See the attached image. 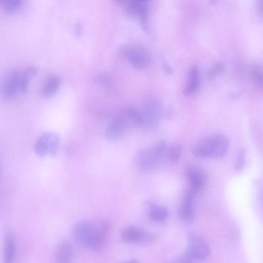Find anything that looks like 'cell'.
I'll use <instances>...</instances> for the list:
<instances>
[{"label":"cell","instance_id":"cell-17","mask_svg":"<svg viewBox=\"0 0 263 263\" xmlns=\"http://www.w3.org/2000/svg\"><path fill=\"white\" fill-rule=\"evenodd\" d=\"M200 75L198 68L193 66L189 71L187 82L184 93L186 96H189L194 93L198 88L199 84Z\"/></svg>","mask_w":263,"mask_h":263},{"label":"cell","instance_id":"cell-20","mask_svg":"<svg viewBox=\"0 0 263 263\" xmlns=\"http://www.w3.org/2000/svg\"><path fill=\"white\" fill-rule=\"evenodd\" d=\"M182 152L181 144L176 143L168 148L167 159L172 163H176L180 160Z\"/></svg>","mask_w":263,"mask_h":263},{"label":"cell","instance_id":"cell-11","mask_svg":"<svg viewBox=\"0 0 263 263\" xmlns=\"http://www.w3.org/2000/svg\"><path fill=\"white\" fill-rule=\"evenodd\" d=\"M127 14L132 17H138L143 27L147 29L148 4L146 1H129L126 7Z\"/></svg>","mask_w":263,"mask_h":263},{"label":"cell","instance_id":"cell-5","mask_svg":"<svg viewBox=\"0 0 263 263\" xmlns=\"http://www.w3.org/2000/svg\"><path fill=\"white\" fill-rule=\"evenodd\" d=\"M122 55L135 68L142 69L147 67L151 62V57L148 50L136 43H129L121 47Z\"/></svg>","mask_w":263,"mask_h":263},{"label":"cell","instance_id":"cell-3","mask_svg":"<svg viewBox=\"0 0 263 263\" xmlns=\"http://www.w3.org/2000/svg\"><path fill=\"white\" fill-rule=\"evenodd\" d=\"M229 147V140L224 135L212 134L200 139L192 152L199 158H220L224 156Z\"/></svg>","mask_w":263,"mask_h":263},{"label":"cell","instance_id":"cell-2","mask_svg":"<svg viewBox=\"0 0 263 263\" xmlns=\"http://www.w3.org/2000/svg\"><path fill=\"white\" fill-rule=\"evenodd\" d=\"M142 119L140 111L134 108L124 109L110 121L105 128L106 138L115 141L122 138L129 129L142 126Z\"/></svg>","mask_w":263,"mask_h":263},{"label":"cell","instance_id":"cell-24","mask_svg":"<svg viewBox=\"0 0 263 263\" xmlns=\"http://www.w3.org/2000/svg\"><path fill=\"white\" fill-rule=\"evenodd\" d=\"M253 70V74L254 76V78L258 82L261 83L262 75L261 72L259 68H258V67H255V68H254Z\"/></svg>","mask_w":263,"mask_h":263},{"label":"cell","instance_id":"cell-9","mask_svg":"<svg viewBox=\"0 0 263 263\" xmlns=\"http://www.w3.org/2000/svg\"><path fill=\"white\" fill-rule=\"evenodd\" d=\"M209 252V247L202 238L194 234L189 236L186 254L193 260L205 259L208 256Z\"/></svg>","mask_w":263,"mask_h":263},{"label":"cell","instance_id":"cell-8","mask_svg":"<svg viewBox=\"0 0 263 263\" xmlns=\"http://www.w3.org/2000/svg\"><path fill=\"white\" fill-rule=\"evenodd\" d=\"M142 119L141 127L148 130L158 128L162 116V111L158 104L149 102L145 104L142 111H140Z\"/></svg>","mask_w":263,"mask_h":263},{"label":"cell","instance_id":"cell-7","mask_svg":"<svg viewBox=\"0 0 263 263\" xmlns=\"http://www.w3.org/2000/svg\"><path fill=\"white\" fill-rule=\"evenodd\" d=\"M120 236L121 240L127 243H146L155 239V236L151 232L134 226L124 227Z\"/></svg>","mask_w":263,"mask_h":263},{"label":"cell","instance_id":"cell-19","mask_svg":"<svg viewBox=\"0 0 263 263\" xmlns=\"http://www.w3.org/2000/svg\"><path fill=\"white\" fill-rule=\"evenodd\" d=\"M36 71L35 67L30 66L26 68L22 73H21L20 77V90L21 91L25 93L28 90L30 82L35 75Z\"/></svg>","mask_w":263,"mask_h":263},{"label":"cell","instance_id":"cell-25","mask_svg":"<svg viewBox=\"0 0 263 263\" xmlns=\"http://www.w3.org/2000/svg\"><path fill=\"white\" fill-rule=\"evenodd\" d=\"M123 263H139V262L138 261H137V260H132L126 261V262H123Z\"/></svg>","mask_w":263,"mask_h":263},{"label":"cell","instance_id":"cell-23","mask_svg":"<svg viewBox=\"0 0 263 263\" xmlns=\"http://www.w3.org/2000/svg\"><path fill=\"white\" fill-rule=\"evenodd\" d=\"M193 261L191 258L185 254L178 257L172 263H193Z\"/></svg>","mask_w":263,"mask_h":263},{"label":"cell","instance_id":"cell-12","mask_svg":"<svg viewBox=\"0 0 263 263\" xmlns=\"http://www.w3.org/2000/svg\"><path fill=\"white\" fill-rule=\"evenodd\" d=\"M185 172L190 184V189L197 193L205 184V177L204 173L199 168L193 165L187 166Z\"/></svg>","mask_w":263,"mask_h":263},{"label":"cell","instance_id":"cell-21","mask_svg":"<svg viewBox=\"0 0 263 263\" xmlns=\"http://www.w3.org/2000/svg\"><path fill=\"white\" fill-rule=\"evenodd\" d=\"M22 5V0H0V6L7 12L16 11Z\"/></svg>","mask_w":263,"mask_h":263},{"label":"cell","instance_id":"cell-1","mask_svg":"<svg viewBox=\"0 0 263 263\" xmlns=\"http://www.w3.org/2000/svg\"><path fill=\"white\" fill-rule=\"evenodd\" d=\"M109 228L106 222L97 226L89 221H82L73 226L71 235L79 245L97 251L104 246Z\"/></svg>","mask_w":263,"mask_h":263},{"label":"cell","instance_id":"cell-6","mask_svg":"<svg viewBox=\"0 0 263 263\" xmlns=\"http://www.w3.org/2000/svg\"><path fill=\"white\" fill-rule=\"evenodd\" d=\"M60 145L59 136L53 132H46L36 139L34 151L40 157L54 156L58 153Z\"/></svg>","mask_w":263,"mask_h":263},{"label":"cell","instance_id":"cell-15","mask_svg":"<svg viewBox=\"0 0 263 263\" xmlns=\"http://www.w3.org/2000/svg\"><path fill=\"white\" fill-rule=\"evenodd\" d=\"M60 84V79L57 75H49L45 79L41 89L42 96L46 98L53 96L59 89Z\"/></svg>","mask_w":263,"mask_h":263},{"label":"cell","instance_id":"cell-14","mask_svg":"<svg viewBox=\"0 0 263 263\" xmlns=\"http://www.w3.org/2000/svg\"><path fill=\"white\" fill-rule=\"evenodd\" d=\"M73 248L67 241L61 242L57 247L54 253V263H71Z\"/></svg>","mask_w":263,"mask_h":263},{"label":"cell","instance_id":"cell-10","mask_svg":"<svg viewBox=\"0 0 263 263\" xmlns=\"http://www.w3.org/2000/svg\"><path fill=\"white\" fill-rule=\"evenodd\" d=\"M21 73L17 70L9 72L0 84V96L6 100L14 99L20 90V77Z\"/></svg>","mask_w":263,"mask_h":263},{"label":"cell","instance_id":"cell-22","mask_svg":"<svg viewBox=\"0 0 263 263\" xmlns=\"http://www.w3.org/2000/svg\"><path fill=\"white\" fill-rule=\"evenodd\" d=\"M246 164V151L245 149H242L238 154L236 163L235 165V170L240 173L244 169Z\"/></svg>","mask_w":263,"mask_h":263},{"label":"cell","instance_id":"cell-18","mask_svg":"<svg viewBox=\"0 0 263 263\" xmlns=\"http://www.w3.org/2000/svg\"><path fill=\"white\" fill-rule=\"evenodd\" d=\"M148 214L151 219L155 222H160L166 219L168 211L163 206L152 203L149 205Z\"/></svg>","mask_w":263,"mask_h":263},{"label":"cell","instance_id":"cell-13","mask_svg":"<svg viewBox=\"0 0 263 263\" xmlns=\"http://www.w3.org/2000/svg\"><path fill=\"white\" fill-rule=\"evenodd\" d=\"M196 193L189 189L185 193L179 209L181 218L185 221L190 222L194 218V201Z\"/></svg>","mask_w":263,"mask_h":263},{"label":"cell","instance_id":"cell-16","mask_svg":"<svg viewBox=\"0 0 263 263\" xmlns=\"http://www.w3.org/2000/svg\"><path fill=\"white\" fill-rule=\"evenodd\" d=\"M3 263H13L15 256V240L13 235L8 232L5 236Z\"/></svg>","mask_w":263,"mask_h":263},{"label":"cell","instance_id":"cell-4","mask_svg":"<svg viewBox=\"0 0 263 263\" xmlns=\"http://www.w3.org/2000/svg\"><path fill=\"white\" fill-rule=\"evenodd\" d=\"M168 147L164 141H159L144 150L139 158V167L144 172H151L161 166L166 161Z\"/></svg>","mask_w":263,"mask_h":263}]
</instances>
